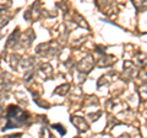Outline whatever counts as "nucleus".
I'll return each mask as SVG.
<instances>
[{"label":"nucleus","instance_id":"obj_1","mask_svg":"<svg viewBox=\"0 0 147 138\" xmlns=\"http://www.w3.org/2000/svg\"><path fill=\"white\" fill-rule=\"evenodd\" d=\"M54 128H57V130H59V131H60V133H61V135H64V133H65V131H64V130H61V128H60V125H55V126H54Z\"/></svg>","mask_w":147,"mask_h":138}]
</instances>
